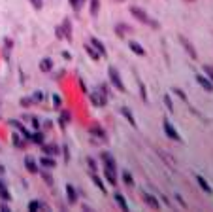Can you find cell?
<instances>
[{
	"label": "cell",
	"mask_w": 213,
	"mask_h": 212,
	"mask_svg": "<svg viewBox=\"0 0 213 212\" xmlns=\"http://www.w3.org/2000/svg\"><path fill=\"white\" fill-rule=\"evenodd\" d=\"M85 51H87V53L93 57V61H98V59H100V53H98V51H96L93 46H89V44H85Z\"/></svg>",
	"instance_id": "18"
},
{
	"label": "cell",
	"mask_w": 213,
	"mask_h": 212,
	"mask_svg": "<svg viewBox=\"0 0 213 212\" xmlns=\"http://www.w3.org/2000/svg\"><path fill=\"white\" fill-rule=\"evenodd\" d=\"M57 36H59V38H62V36H64V30H62V27H57Z\"/></svg>",
	"instance_id": "41"
},
{
	"label": "cell",
	"mask_w": 213,
	"mask_h": 212,
	"mask_svg": "<svg viewBox=\"0 0 213 212\" xmlns=\"http://www.w3.org/2000/svg\"><path fill=\"white\" fill-rule=\"evenodd\" d=\"M25 167H27V171H28V172H32V174L38 172V165H36V161L32 159L30 155H27V157H25Z\"/></svg>",
	"instance_id": "7"
},
{
	"label": "cell",
	"mask_w": 213,
	"mask_h": 212,
	"mask_svg": "<svg viewBox=\"0 0 213 212\" xmlns=\"http://www.w3.org/2000/svg\"><path fill=\"white\" fill-rule=\"evenodd\" d=\"M81 2H83V0H81Z\"/></svg>",
	"instance_id": "47"
},
{
	"label": "cell",
	"mask_w": 213,
	"mask_h": 212,
	"mask_svg": "<svg viewBox=\"0 0 213 212\" xmlns=\"http://www.w3.org/2000/svg\"><path fill=\"white\" fill-rule=\"evenodd\" d=\"M104 174H106V180H108L111 186H115V184H117V174H115V171H111V169H104Z\"/></svg>",
	"instance_id": "13"
},
{
	"label": "cell",
	"mask_w": 213,
	"mask_h": 212,
	"mask_svg": "<svg viewBox=\"0 0 213 212\" xmlns=\"http://www.w3.org/2000/svg\"><path fill=\"white\" fill-rule=\"evenodd\" d=\"M175 199H177V203H181V205H183V206H185V201H183V199H181V197H179V195H175Z\"/></svg>",
	"instance_id": "44"
},
{
	"label": "cell",
	"mask_w": 213,
	"mask_h": 212,
	"mask_svg": "<svg viewBox=\"0 0 213 212\" xmlns=\"http://www.w3.org/2000/svg\"><path fill=\"white\" fill-rule=\"evenodd\" d=\"M66 193H68V201H70V203H75V201H77V193H75V189L70 184L66 186Z\"/></svg>",
	"instance_id": "17"
},
{
	"label": "cell",
	"mask_w": 213,
	"mask_h": 212,
	"mask_svg": "<svg viewBox=\"0 0 213 212\" xmlns=\"http://www.w3.org/2000/svg\"><path fill=\"white\" fill-rule=\"evenodd\" d=\"M98 10H100V0H91V13L98 15Z\"/></svg>",
	"instance_id": "23"
},
{
	"label": "cell",
	"mask_w": 213,
	"mask_h": 212,
	"mask_svg": "<svg viewBox=\"0 0 213 212\" xmlns=\"http://www.w3.org/2000/svg\"><path fill=\"white\" fill-rule=\"evenodd\" d=\"M174 93L179 97V98H181V100H187V97H185V93L181 91V89H177V87H174Z\"/></svg>",
	"instance_id": "32"
},
{
	"label": "cell",
	"mask_w": 213,
	"mask_h": 212,
	"mask_svg": "<svg viewBox=\"0 0 213 212\" xmlns=\"http://www.w3.org/2000/svg\"><path fill=\"white\" fill-rule=\"evenodd\" d=\"M30 121H32V127H34V129H38V127H40V121H38V118H30Z\"/></svg>",
	"instance_id": "38"
},
{
	"label": "cell",
	"mask_w": 213,
	"mask_h": 212,
	"mask_svg": "<svg viewBox=\"0 0 213 212\" xmlns=\"http://www.w3.org/2000/svg\"><path fill=\"white\" fill-rule=\"evenodd\" d=\"M51 68H53V61H51V59L46 57V59L40 61V70H42V72H49Z\"/></svg>",
	"instance_id": "14"
},
{
	"label": "cell",
	"mask_w": 213,
	"mask_h": 212,
	"mask_svg": "<svg viewBox=\"0 0 213 212\" xmlns=\"http://www.w3.org/2000/svg\"><path fill=\"white\" fill-rule=\"evenodd\" d=\"M30 140L32 142H36V144H43V135H42V133H32V137H30Z\"/></svg>",
	"instance_id": "22"
},
{
	"label": "cell",
	"mask_w": 213,
	"mask_h": 212,
	"mask_svg": "<svg viewBox=\"0 0 213 212\" xmlns=\"http://www.w3.org/2000/svg\"><path fill=\"white\" fill-rule=\"evenodd\" d=\"M196 82L202 85V89H206V91H209V93L213 91V82L209 80V78H206V76L198 74V76H196Z\"/></svg>",
	"instance_id": "4"
},
{
	"label": "cell",
	"mask_w": 213,
	"mask_h": 212,
	"mask_svg": "<svg viewBox=\"0 0 213 212\" xmlns=\"http://www.w3.org/2000/svg\"><path fill=\"white\" fill-rule=\"evenodd\" d=\"M91 44H93V48H94L100 55H106V53H108V51H106V48H104V44L100 42L98 38H91Z\"/></svg>",
	"instance_id": "11"
},
{
	"label": "cell",
	"mask_w": 213,
	"mask_h": 212,
	"mask_svg": "<svg viewBox=\"0 0 213 212\" xmlns=\"http://www.w3.org/2000/svg\"><path fill=\"white\" fill-rule=\"evenodd\" d=\"M91 100L94 106H106V97L98 95V93H91Z\"/></svg>",
	"instance_id": "12"
},
{
	"label": "cell",
	"mask_w": 213,
	"mask_h": 212,
	"mask_svg": "<svg viewBox=\"0 0 213 212\" xmlns=\"http://www.w3.org/2000/svg\"><path fill=\"white\" fill-rule=\"evenodd\" d=\"M40 165H43L46 169H53V167H55V159L47 157V155H43V157L40 159Z\"/></svg>",
	"instance_id": "16"
},
{
	"label": "cell",
	"mask_w": 213,
	"mask_h": 212,
	"mask_svg": "<svg viewBox=\"0 0 213 212\" xmlns=\"http://www.w3.org/2000/svg\"><path fill=\"white\" fill-rule=\"evenodd\" d=\"M140 91H141V98H143V100H147V93H145V85H143L141 82H140Z\"/></svg>",
	"instance_id": "36"
},
{
	"label": "cell",
	"mask_w": 213,
	"mask_h": 212,
	"mask_svg": "<svg viewBox=\"0 0 213 212\" xmlns=\"http://www.w3.org/2000/svg\"><path fill=\"white\" fill-rule=\"evenodd\" d=\"M43 205L42 203H38V201H30L28 203V210H38V208H42Z\"/></svg>",
	"instance_id": "28"
},
{
	"label": "cell",
	"mask_w": 213,
	"mask_h": 212,
	"mask_svg": "<svg viewBox=\"0 0 213 212\" xmlns=\"http://www.w3.org/2000/svg\"><path fill=\"white\" fill-rule=\"evenodd\" d=\"M0 186H4V184H2V182H0Z\"/></svg>",
	"instance_id": "45"
},
{
	"label": "cell",
	"mask_w": 213,
	"mask_h": 212,
	"mask_svg": "<svg viewBox=\"0 0 213 212\" xmlns=\"http://www.w3.org/2000/svg\"><path fill=\"white\" fill-rule=\"evenodd\" d=\"M108 74H109V80H111V83H113L119 91H123L125 93L127 89H125V83H123V80H121V76H119V72H117V68L115 66H109L108 68Z\"/></svg>",
	"instance_id": "2"
},
{
	"label": "cell",
	"mask_w": 213,
	"mask_h": 212,
	"mask_svg": "<svg viewBox=\"0 0 213 212\" xmlns=\"http://www.w3.org/2000/svg\"><path fill=\"white\" fill-rule=\"evenodd\" d=\"M121 114H123V116H125V118L128 119V123H130V125H134V127H136V119H134L132 112H130V110H128L127 106H123V108H121Z\"/></svg>",
	"instance_id": "15"
},
{
	"label": "cell",
	"mask_w": 213,
	"mask_h": 212,
	"mask_svg": "<svg viewBox=\"0 0 213 212\" xmlns=\"http://www.w3.org/2000/svg\"><path fill=\"white\" fill-rule=\"evenodd\" d=\"M115 201H117V205L123 208V210H128V205H127V201H125V197H123L121 193H115Z\"/></svg>",
	"instance_id": "19"
},
{
	"label": "cell",
	"mask_w": 213,
	"mask_h": 212,
	"mask_svg": "<svg viewBox=\"0 0 213 212\" xmlns=\"http://www.w3.org/2000/svg\"><path fill=\"white\" fill-rule=\"evenodd\" d=\"M62 30H64V36L68 38V40H72V29H70V21H68V19H64V27H62Z\"/></svg>",
	"instance_id": "20"
},
{
	"label": "cell",
	"mask_w": 213,
	"mask_h": 212,
	"mask_svg": "<svg viewBox=\"0 0 213 212\" xmlns=\"http://www.w3.org/2000/svg\"><path fill=\"white\" fill-rule=\"evenodd\" d=\"M196 182H198V186H200L202 189H204L206 193H209V195L213 193V187H211V186H209V184H207V182H206V180H204V178H202L200 174H196Z\"/></svg>",
	"instance_id": "9"
},
{
	"label": "cell",
	"mask_w": 213,
	"mask_h": 212,
	"mask_svg": "<svg viewBox=\"0 0 213 212\" xmlns=\"http://www.w3.org/2000/svg\"><path fill=\"white\" fill-rule=\"evenodd\" d=\"M70 4H72L74 10H79L81 8V0H70Z\"/></svg>",
	"instance_id": "35"
},
{
	"label": "cell",
	"mask_w": 213,
	"mask_h": 212,
	"mask_svg": "<svg viewBox=\"0 0 213 212\" xmlns=\"http://www.w3.org/2000/svg\"><path fill=\"white\" fill-rule=\"evenodd\" d=\"M130 13H132L134 17H136L138 21H141V23H145V25H151V27H155V29H159V23H156V21H153V19H151L147 13L143 12L141 8H136V6H132V8H130Z\"/></svg>",
	"instance_id": "1"
},
{
	"label": "cell",
	"mask_w": 213,
	"mask_h": 212,
	"mask_svg": "<svg viewBox=\"0 0 213 212\" xmlns=\"http://www.w3.org/2000/svg\"><path fill=\"white\" fill-rule=\"evenodd\" d=\"M28 2H30L32 6H34L36 10H42V6H43V2H42V0H28Z\"/></svg>",
	"instance_id": "31"
},
{
	"label": "cell",
	"mask_w": 213,
	"mask_h": 212,
	"mask_svg": "<svg viewBox=\"0 0 213 212\" xmlns=\"http://www.w3.org/2000/svg\"><path fill=\"white\" fill-rule=\"evenodd\" d=\"M91 133H94V135H96V137H100V138H104V137H106V133H104L102 129H100L98 125H94V127H91Z\"/></svg>",
	"instance_id": "26"
},
{
	"label": "cell",
	"mask_w": 213,
	"mask_h": 212,
	"mask_svg": "<svg viewBox=\"0 0 213 212\" xmlns=\"http://www.w3.org/2000/svg\"><path fill=\"white\" fill-rule=\"evenodd\" d=\"M128 48H130L134 53H136V55H140V57H143V55H145V49L140 46L138 42H134V40H132V42H128Z\"/></svg>",
	"instance_id": "10"
},
{
	"label": "cell",
	"mask_w": 213,
	"mask_h": 212,
	"mask_svg": "<svg viewBox=\"0 0 213 212\" xmlns=\"http://www.w3.org/2000/svg\"><path fill=\"white\" fill-rule=\"evenodd\" d=\"M162 127H164V133L168 135V138H172V140H177V142H181V137H179V133L175 131V127H174V125H172L168 119H164Z\"/></svg>",
	"instance_id": "3"
},
{
	"label": "cell",
	"mask_w": 213,
	"mask_h": 212,
	"mask_svg": "<svg viewBox=\"0 0 213 212\" xmlns=\"http://www.w3.org/2000/svg\"><path fill=\"white\" fill-rule=\"evenodd\" d=\"M32 98H34V100H42V98H43V95L38 91V93H34V97H32Z\"/></svg>",
	"instance_id": "43"
},
{
	"label": "cell",
	"mask_w": 213,
	"mask_h": 212,
	"mask_svg": "<svg viewBox=\"0 0 213 212\" xmlns=\"http://www.w3.org/2000/svg\"><path fill=\"white\" fill-rule=\"evenodd\" d=\"M204 72L207 74V78L213 82V66H211V64H206V66H204Z\"/></svg>",
	"instance_id": "29"
},
{
	"label": "cell",
	"mask_w": 213,
	"mask_h": 212,
	"mask_svg": "<svg viewBox=\"0 0 213 212\" xmlns=\"http://www.w3.org/2000/svg\"><path fill=\"white\" fill-rule=\"evenodd\" d=\"M13 144H15V146H19V148H23V146H25V142L21 140L17 135H13Z\"/></svg>",
	"instance_id": "33"
},
{
	"label": "cell",
	"mask_w": 213,
	"mask_h": 212,
	"mask_svg": "<svg viewBox=\"0 0 213 212\" xmlns=\"http://www.w3.org/2000/svg\"><path fill=\"white\" fill-rule=\"evenodd\" d=\"M179 42H181L183 44V48L189 51V55H190V57H193V59H196V49L193 48V46H190V42L185 38V36H179Z\"/></svg>",
	"instance_id": "5"
},
{
	"label": "cell",
	"mask_w": 213,
	"mask_h": 212,
	"mask_svg": "<svg viewBox=\"0 0 213 212\" xmlns=\"http://www.w3.org/2000/svg\"><path fill=\"white\" fill-rule=\"evenodd\" d=\"M164 102H166V108L170 110V112H174V104H172V100H170V97H164Z\"/></svg>",
	"instance_id": "34"
},
{
	"label": "cell",
	"mask_w": 213,
	"mask_h": 212,
	"mask_svg": "<svg viewBox=\"0 0 213 212\" xmlns=\"http://www.w3.org/2000/svg\"><path fill=\"white\" fill-rule=\"evenodd\" d=\"M189 2H193V0H189Z\"/></svg>",
	"instance_id": "46"
},
{
	"label": "cell",
	"mask_w": 213,
	"mask_h": 212,
	"mask_svg": "<svg viewBox=\"0 0 213 212\" xmlns=\"http://www.w3.org/2000/svg\"><path fill=\"white\" fill-rule=\"evenodd\" d=\"M143 201H145V203H147L153 210H159L160 208V205H159V201H156L153 195H149V193H143Z\"/></svg>",
	"instance_id": "6"
},
{
	"label": "cell",
	"mask_w": 213,
	"mask_h": 212,
	"mask_svg": "<svg viewBox=\"0 0 213 212\" xmlns=\"http://www.w3.org/2000/svg\"><path fill=\"white\" fill-rule=\"evenodd\" d=\"M89 167H91V169H93V171L96 169V163H94V159H91V157H89Z\"/></svg>",
	"instance_id": "42"
},
{
	"label": "cell",
	"mask_w": 213,
	"mask_h": 212,
	"mask_svg": "<svg viewBox=\"0 0 213 212\" xmlns=\"http://www.w3.org/2000/svg\"><path fill=\"white\" fill-rule=\"evenodd\" d=\"M43 180H46L47 184H53V178H51V176H49L47 172H43Z\"/></svg>",
	"instance_id": "40"
},
{
	"label": "cell",
	"mask_w": 213,
	"mask_h": 212,
	"mask_svg": "<svg viewBox=\"0 0 213 212\" xmlns=\"http://www.w3.org/2000/svg\"><path fill=\"white\" fill-rule=\"evenodd\" d=\"M123 180H125L127 186H134V180H132V176H130L128 171H123Z\"/></svg>",
	"instance_id": "25"
},
{
	"label": "cell",
	"mask_w": 213,
	"mask_h": 212,
	"mask_svg": "<svg viewBox=\"0 0 213 212\" xmlns=\"http://www.w3.org/2000/svg\"><path fill=\"white\" fill-rule=\"evenodd\" d=\"M21 104H23V106H30V104H34V98H30V97L27 98L25 97V98H21Z\"/></svg>",
	"instance_id": "30"
},
{
	"label": "cell",
	"mask_w": 213,
	"mask_h": 212,
	"mask_svg": "<svg viewBox=\"0 0 213 212\" xmlns=\"http://www.w3.org/2000/svg\"><path fill=\"white\" fill-rule=\"evenodd\" d=\"M43 152H46V155H57L59 148L57 146H43Z\"/></svg>",
	"instance_id": "24"
},
{
	"label": "cell",
	"mask_w": 213,
	"mask_h": 212,
	"mask_svg": "<svg viewBox=\"0 0 213 212\" xmlns=\"http://www.w3.org/2000/svg\"><path fill=\"white\" fill-rule=\"evenodd\" d=\"M125 29H127L125 25H117V34H119V36H123V34H125Z\"/></svg>",
	"instance_id": "37"
},
{
	"label": "cell",
	"mask_w": 213,
	"mask_h": 212,
	"mask_svg": "<svg viewBox=\"0 0 213 212\" xmlns=\"http://www.w3.org/2000/svg\"><path fill=\"white\" fill-rule=\"evenodd\" d=\"M53 102H55V106H61L62 100H61V97H59V95H55V97H53Z\"/></svg>",
	"instance_id": "39"
},
{
	"label": "cell",
	"mask_w": 213,
	"mask_h": 212,
	"mask_svg": "<svg viewBox=\"0 0 213 212\" xmlns=\"http://www.w3.org/2000/svg\"><path fill=\"white\" fill-rule=\"evenodd\" d=\"M0 199H4V201H9V199H12V195H9L6 189H4V186H0Z\"/></svg>",
	"instance_id": "27"
},
{
	"label": "cell",
	"mask_w": 213,
	"mask_h": 212,
	"mask_svg": "<svg viewBox=\"0 0 213 212\" xmlns=\"http://www.w3.org/2000/svg\"><path fill=\"white\" fill-rule=\"evenodd\" d=\"M102 159H104V165H106V169H111V171H115V169H117V165H115V159L111 157L109 153H102Z\"/></svg>",
	"instance_id": "8"
},
{
	"label": "cell",
	"mask_w": 213,
	"mask_h": 212,
	"mask_svg": "<svg viewBox=\"0 0 213 212\" xmlns=\"http://www.w3.org/2000/svg\"><path fill=\"white\" fill-rule=\"evenodd\" d=\"M93 182L96 184V187L100 189V191H104V193H106V186H104V182H102V180H100V178H98L96 174H93Z\"/></svg>",
	"instance_id": "21"
}]
</instances>
